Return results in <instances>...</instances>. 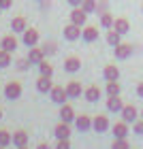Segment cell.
<instances>
[{
    "mask_svg": "<svg viewBox=\"0 0 143 149\" xmlns=\"http://www.w3.org/2000/svg\"><path fill=\"white\" fill-rule=\"evenodd\" d=\"M49 98H51V102H56V104H66L69 92H66V87H62V85H53L51 92H49Z\"/></svg>",
    "mask_w": 143,
    "mask_h": 149,
    "instance_id": "cell-1",
    "label": "cell"
},
{
    "mask_svg": "<svg viewBox=\"0 0 143 149\" xmlns=\"http://www.w3.org/2000/svg\"><path fill=\"white\" fill-rule=\"evenodd\" d=\"M22 96V83L19 81H9L4 85V98L6 100H17Z\"/></svg>",
    "mask_w": 143,
    "mask_h": 149,
    "instance_id": "cell-2",
    "label": "cell"
},
{
    "mask_svg": "<svg viewBox=\"0 0 143 149\" xmlns=\"http://www.w3.org/2000/svg\"><path fill=\"white\" fill-rule=\"evenodd\" d=\"M22 40H24L26 47H34L39 43V30L36 28H26L22 32Z\"/></svg>",
    "mask_w": 143,
    "mask_h": 149,
    "instance_id": "cell-3",
    "label": "cell"
},
{
    "mask_svg": "<svg viewBox=\"0 0 143 149\" xmlns=\"http://www.w3.org/2000/svg\"><path fill=\"white\" fill-rule=\"evenodd\" d=\"M122 119L126 121V124H135V121L139 119V111H137V107H132V104H124V109H122Z\"/></svg>",
    "mask_w": 143,
    "mask_h": 149,
    "instance_id": "cell-4",
    "label": "cell"
},
{
    "mask_svg": "<svg viewBox=\"0 0 143 149\" xmlns=\"http://www.w3.org/2000/svg\"><path fill=\"white\" fill-rule=\"evenodd\" d=\"M113 53L118 60H128L132 56V45L130 43H120L118 47H113Z\"/></svg>",
    "mask_w": 143,
    "mask_h": 149,
    "instance_id": "cell-5",
    "label": "cell"
},
{
    "mask_svg": "<svg viewBox=\"0 0 143 149\" xmlns=\"http://www.w3.org/2000/svg\"><path fill=\"white\" fill-rule=\"evenodd\" d=\"M81 26H77V24H69V26H64V38L66 40H77V38H81Z\"/></svg>",
    "mask_w": 143,
    "mask_h": 149,
    "instance_id": "cell-6",
    "label": "cell"
},
{
    "mask_svg": "<svg viewBox=\"0 0 143 149\" xmlns=\"http://www.w3.org/2000/svg\"><path fill=\"white\" fill-rule=\"evenodd\" d=\"M71 22L83 28V26H86V22H88V13H86L83 9H81V6H75V9L71 11Z\"/></svg>",
    "mask_w": 143,
    "mask_h": 149,
    "instance_id": "cell-7",
    "label": "cell"
},
{
    "mask_svg": "<svg viewBox=\"0 0 143 149\" xmlns=\"http://www.w3.org/2000/svg\"><path fill=\"white\" fill-rule=\"evenodd\" d=\"M26 58L30 60V64H36V66H39V64L43 62L47 56H45V51L41 49V47H36V45H34V47H30V51H28V56H26Z\"/></svg>",
    "mask_w": 143,
    "mask_h": 149,
    "instance_id": "cell-8",
    "label": "cell"
},
{
    "mask_svg": "<svg viewBox=\"0 0 143 149\" xmlns=\"http://www.w3.org/2000/svg\"><path fill=\"white\" fill-rule=\"evenodd\" d=\"M75 128H77L79 132H90V130H92V119H90V115H79V117H75Z\"/></svg>",
    "mask_w": 143,
    "mask_h": 149,
    "instance_id": "cell-9",
    "label": "cell"
},
{
    "mask_svg": "<svg viewBox=\"0 0 143 149\" xmlns=\"http://www.w3.org/2000/svg\"><path fill=\"white\" fill-rule=\"evenodd\" d=\"M92 130H96V132H107V130H109V119H107V115H96V117L92 119Z\"/></svg>",
    "mask_w": 143,
    "mask_h": 149,
    "instance_id": "cell-10",
    "label": "cell"
},
{
    "mask_svg": "<svg viewBox=\"0 0 143 149\" xmlns=\"http://www.w3.org/2000/svg\"><path fill=\"white\" fill-rule=\"evenodd\" d=\"M81 38H83L86 43H94V40H98V28H96V26H83Z\"/></svg>",
    "mask_w": 143,
    "mask_h": 149,
    "instance_id": "cell-11",
    "label": "cell"
},
{
    "mask_svg": "<svg viewBox=\"0 0 143 149\" xmlns=\"http://www.w3.org/2000/svg\"><path fill=\"white\" fill-rule=\"evenodd\" d=\"M58 115H60V119H62V121H66V124L75 121V117H77L71 104H60V113H58Z\"/></svg>",
    "mask_w": 143,
    "mask_h": 149,
    "instance_id": "cell-12",
    "label": "cell"
},
{
    "mask_svg": "<svg viewBox=\"0 0 143 149\" xmlns=\"http://www.w3.org/2000/svg\"><path fill=\"white\" fill-rule=\"evenodd\" d=\"M51 87H53L51 77H45V74H41V77L36 79V90H39L41 94H49V92H51Z\"/></svg>",
    "mask_w": 143,
    "mask_h": 149,
    "instance_id": "cell-13",
    "label": "cell"
},
{
    "mask_svg": "<svg viewBox=\"0 0 143 149\" xmlns=\"http://www.w3.org/2000/svg\"><path fill=\"white\" fill-rule=\"evenodd\" d=\"M122 109H124V102H122L120 96H109V98H107V111H111V113H122Z\"/></svg>",
    "mask_w": 143,
    "mask_h": 149,
    "instance_id": "cell-14",
    "label": "cell"
},
{
    "mask_svg": "<svg viewBox=\"0 0 143 149\" xmlns=\"http://www.w3.org/2000/svg\"><path fill=\"white\" fill-rule=\"evenodd\" d=\"M103 77H105V81H118L120 79V68L115 64H107L103 68Z\"/></svg>",
    "mask_w": 143,
    "mask_h": 149,
    "instance_id": "cell-15",
    "label": "cell"
},
{
    "mask_svg": "<svg viewBox=\"0 0 143 149\" xmlns=\"http://www.w3.org/2000/svg\"><path fill=\"white\" fill-rule=\"evenodd\" d=\"M17 45H19V43H17V38L13 36V34H6L2 40H0V49H4V51H11V53L17 49Z\"/></svg>",
    "mask_w": 143,
    "mask_h": 149,
    "instance_id": "cell-16",
    "label": "cell"
},
{
    "mask_svg": "<svg viewBox=\"0 0 143 149\" xmlns=\"http://www.w3.org/2000/svg\"><path fill=\"white\" fill-rule=\"evenodd\" d=\"M100 94H103V92H100L98 85H90V87L83 90V98L88 100V102H96V100L100 98Z\"/></svg>",
    "mask_w": 143,
    "mask_h": 149,
    "instance_id": "cell-17",
    "label": "cell"
},
{
    "mask_svg": "<svg viewBox=\"0 0 143 149\" xmlns=\"http://www.w3.org/2000/svg\"><path fill=\"white\" fill-rule=\"evenodd\" d=\"M66 92H69V98H81L83 87H81L79 81H69V83H66Z\"/></svg>",
    "mask_w": 143,
    "mask_h": 149,
    "instance_id": "cell-18",
    "label": "cell"
},
{
    "mask_svg": "<svg viewBox=\"0 0 143 149\" xmlns=\"http://www.w3.org/2000/svg\"><path fill=\"white\" fill-rule=\"evenodd\" d=\"M79 68H81V60L77 56H69L64 60V70L66 72H77Z\"/></svg>",
    "mask_w": 143,
    "mask_h": 149,
    "instance_id": "cell-19",
    "label": "cell"
},
{
    "mask_svg": "<svg viewBox=\"0 0 143 149\" xmlns=\"http://www.w3.org/2000/svg\"><path fill=\"white\" fill-rule=\"evenodd\" d=\"M111 130H113V136H115V139H126V136H128V124H126L124 119L118 121V124H113Z\"/></svg>",
    "mask_w": 143,
    "mask_h": 149,
    "instance_id": "cell-20",
    "label": "cell"
},
{
    "mask_svg": "<svg viewBox=\"0 0 143 149\" xmlns=\"http://www.w3.org/2000/svg\"><path fill=\"white\" fill-rule=\"evenodd\" d=\"M28 141H30V136H28V132H26V130L13 132V145H15V147H26V145H28Z\"/></svg>",
    "mask_w": 143,
    "mask_h": 149,
    "instance_id": "cell-21",
    "label": "cell"
},
{
    "mask_svg": "<svg viewBox=\"0 0 143 149\" xmlns=\"http://www.w3.org/2000/svg\"><path fill=\"white\" fill-rule=\"evenodd\" d=\"M53 134H56V139H69V136H71V128H69V124L60 119V124L53 128Z\"/></svg>",
    "mask_w": 143,
    "mask_h": 149,
    "instance_id": "cell-22",
    "label": "cell"
},
{
    "mask_svg": "<svg viewBox=\"0 0 143 149\" xmlns=\"http://www.w3.org/2000/svg\"><path fill=\"white\" fill-rule=\"evenodd\" d=\"M26 28H28V22H26V17H13L11 19V30L13 32H24Z\"/></svg>",
    "mask_w": 143,
    "mask_h": 149,
    "instance_id": "cell-23",
    "label": "cell"
},
{
    "mask_svg": "<svg viewBox=\"0 0 143 149\" xmlns=\"http://www.w3.org/2000/svg\"><path fill=\"white\" fill-rule=\"evenodd\" d=\"M107 43L109 45H111V47H118L120 43H122V34H120V32L118 30H115V28H111V30H107Z\"/></svg>",
    "mask_w": 143,
    "mask_h": 149,
    "instance_id": "cell-24",
    "label": "cell"
},
{
    "mask_svg": "<svg viewBox=\"0 0 143 149\" xmlns=\"http://www.w3.org/2000/svg\"><path fill=\"white\" fill-rule=\"evenodd\" d=\"M113 28L118 30V32H120L122 36H124L126 32L130 30V24H128V19H126V17H118V19H115V22H113Z\"/></svg>",
    "mask_w": 143,
    "mask_h": 149,
    "instance_id": "cell-25",
    "label": "cell"
},
{
    "mask_svg": "<svg viewBox=\"0 0 143 149\" xmlns=\"http://www.w3.org/2000/svg\"><path fill=\"white\" fill-rule=\"evenodd\" d=\"M113 22H115V17L111 15V13H100V26H103L105 30H111L113 28Z\"/></svg>",
    "mask_w": 143,
    "mask_h": 149,
    "instance_id": "cell-26",
    "label": "cell"
},
{
    "mask_svg": "<svg viewBox=\"0 0 143 149\" xmlns=\"http://www.w3.org/2000/svg\"><path fill=\"white\" fill-rule=\"evenodd\" d=\"M13 64V58H11V51H4L0 49V68H6V66Z\"/></svg>",
    "mask_w": 143,
    "mask_h": 149,
    "instance_id": "cell-27",
    "label": "cell"
},
{
    "mask_svg": "<svg viewBox=\"0 0 143 149\" xmlns=\"http://www.w3.org/2000/svg\"><path fill=\"white\" fill-rule=\"evenodd\" d=\"M0 145H2V147L13 145V132H9V130H0Z\"/></svg>",
    "mask_w": 143,
    "mask_h": 149,
    "instance_id": "cell-28",
    "label": "cell"
},
{
    "mask_svg": "<svg viewBox=\"0 0 143 149\" xmlns=\"http://www.w3.org/2000/svg\"><path fill=\"white\" fill-rule=\"evenodd\" d=\"M107 96H120V83L118 81H107Z\"/></svg>",
    "mask_w": 143,
    "mask_h": 149,
    "instance_id": "cell-29",
    "label": "cell"
},
{
    "mask_svg": "<svg viewBox=\"0 0 143 149\" xmlns=\"http://www.w3.org/2000/svg\"><path fill=\"white\" fill-rule=\"evenodd\" d=\"M81 9L86 13H94V11H98V2L96 0H83V2H81Z\"/></svg>",
    "mask_w": 143,
    "mask_h": 149,
    "instance_id": "cell-30",
    "label": "cell"
},
{
    "mask_svg": "<svg viewBox=\"0 0 143 149\" xmlns=\"http://www.w3.org/2000/svg\"><path fill=\"white\" fill-rule=\"evenodd\" d=\"M39 70H41V74H45V77H51L53 74V66L47 62V60H43V62L39 64Z\"/></svg>",
    "mask_w": 143,
    "mask_h": 149,
    "instance_id": "cell-31",
    "label": "cell"
},
{
    "mask_svg": "<svg viewBox=\"0 0 143 149\" xmlns=\"http://www.w3.org/2000/svg\"><path fill=\"white\" fill-rule=\"evenodd\" d=\"M111 149H130V145H128L126 139H115L113 145H111Z\"/></svg>",
    "mask_w": 143,
    "mask_h": 149,
    "instance_id": "cell-32",
    "label": "cell"
},
{
    "mask_svg": "<svg viewBox=\"0 0 143 149\" xmlns=\"http://www.w3.org/2000/svg\"><path fill=\"white\" fill-rule=\"evenodd\" d=\"M17 70H22V72H26V70H28L30 68V60L28 58H22V60H17Z\"/></svg>",
    "mask_w": 143,
    "mask_h": 149,
    "instance_id": "cell-33",
    "label": "cell"
},
{
    "mask_svg": "<svg viewBox=\"0 0 143 149\" xmlns=\"http://www.w3.org/2000/svg\"><path fill=\"white\" fill-rule=\"evenodd\" d=\"M41 49L45 51V56H53V53L58 51V49H56V43H45L43 47H41Z\"/></svg>",
    "mask_w": 143,
    "mask_h": 149,
    "instance_id": "cell-34",
    "label": "cell"
},
{
    "mask_svg": "<svg viewBox=\"0 0 143 149\" xmlns=\"http://www.w3.org/2000/svg\"><path fill=\"white\" fill-rule=\"evenodd\" d=\"M132 132H135V134H139V136L143 134V117H141V119H137V121L132 124Z\"/></svg>",
    "mask_w": 143,
    "mask_h": 149,
    "instance_id": "cell-35",
    "label": "cell"
},
{
    "mask_svg": "<svg viewBox=\"0 0 143 149\" xmlns=\"http://www.w3.org/2000/svg\"><path fill=\"white\" fill-rule=\"evenodd\" d=\"M56 149H71V141L69 139H58Z\"/></svg>",
    "mask_w": 143,
    "mask_h": 149,
    "instance_id": "cell-36",
    "label": "cell"
},
{
    "mask_svg": "<svg viewBox=\"0 0 143 149\" xmlns=\"http://www.w3.org/2000/svg\"><path fill=\"white\" fill-rule=\"evenodd\" d=\"M13 6V0H0V9L6 11V9H11Z\"/></svg>",
    "mask_w": 143,
    "mask_h": 149,
    "instance_id": "cell-37",
    "label": "cell"
},
{
    "mask_svg": "<svg viewBox=\"0 0 143 149\" xmlns=\"http://www.w3.org/2000/svg\"><path fill=\"white\" fill-rule=\"evenodd\" d=\"M81 2H83V0H69L71 6H81Z\"/></svg>",
    "mask_w": 143,
    "mask_h": 149,
    "instance_id": "cell-38",
    "label": "cell"
},
{
    "mask_svg": "<svg viewBox=\"0 0 143 149\" xmlns=\"http://www.w3.org/2000/svg\"><path fill=\"white\" fill-rule=\"evenodd\" d=\"M137 94H139V98H143V83L137 85Z\"/></svg>",
    "mask_w": 143,
    "mask_h": 149,
    "instance_id": "cell-39",
    "label": "cell"
},
{
    "mask_svg": "<svg viewBox=\"0 0 143 149\" xmlns=\"http://www.w3.org/2000/svg\"><path fill=\"white\" fill-rule=\"evenodd\" d=\"M36 149H51V147L47 145V143H39V145H36Z\"/></svg>",
    "mask_w": 143,
    "mask_h": 149,
    "instance_id": "cell-40",
    "label": "cell"
},
{
    "mask_svg": "<svg viewBox=\"0 0 143 149\" xmlns=\"http://www.w3.org/2000/svg\"><path fill=\"white\" fill-rule=\"evenodd\" d=\"M41 6H43V9H49V0H41Z\"/></svg>",
    "mask_w": 143,
    "mask_h": 149,
    "instance_id": "cell-41",
    "label": "cell"
},
{
    "mask_svg": "<svg viewBox=\"0 0 143 149\" xmlns=\"http://www.w3.org/2000/svg\"><path fill=\"white\" fill-rule=\"evenodd\" d=\"M17 149H28V145H26V147H17Z\"/></svg>",
    "mask_w": 143,
    "mask_h": 149,
    "instance_id": "cell-42",
    "label": "cell"
},
{
    "mask_svg": "<svg viewBox=\"0 0 143 149\" xmlns=\"http://www.w3.org/2000/svg\"><path fill=\"white\" fill-rule=\"evenodd\" d=\"M0 119H2V109H0Z\"/></svg>",
    "mask_w": 143,
    "mask_h": 149,
    "instance_id": "cell-43",
    "label": "cell"
},
{
    "mask_svg": "<svg viewBox=\"0 0 143 149\" xmlns=\"http://www.w3.org/2000/svg\"><path fill=\"white\" fill-rule=\"evenodd\" d=\"M141 117H143V109H141Z\"/></svg>",
    "mask_w": 143,
    "mask_h": 149,
    "instance_id": "cell-44",
    "label": "cell"
},
{
    "mask_svg": "<svg viewBox=\"0 0 143 149\" xmlns=\"http://www.w3.org/2000/svg\"><path fill=\"white\" fill-rule=\"evenodd\" d=\"M141 13H143V4H141Z\"/></svg>",
    "mask_w": 143,
    "mask_h": 149,
    "instance_id": "cell-45",
    "label": "cell"
},
{
    "mask_svg": "<svg viewBox=\"0 0 143 149\" xmlns=\"http://www.w3.org/2000/svg\"><path fill=\"white\" fill-rule=\"evenodd\" d=\"M0 15H2V9H0Z\"/></svg>",
    "mask_w": 143,
    "mask_h": 149,
    "instance_id": "cell-46",
    "label": "cell"
},
{
    "mask_svg": "<svg viewBox=\"0 0 143 149\" xmlns=\"http://www.w3.org/2000/svg\"><path fill=\"white\" fill-rule=\"evenodd\" d=\"M0 149H4V147H2V145H0Z\"/></svg>",
    "mask_w": 143,
    "mask_h": 149,
    "instance_id": "cell-47",
    "label": "cell"
},
{
    "mask_svg": "<svg viewBox=\"0 0 143 149\" xmlns=\"http://www.w3.org/2000/svg\"><path fill=\"white\" fill-rule=\"evenodd\" d=\"M36 2H41V0H36Z\"/></svg>",
    "mask_w": 143,
    "mask_h": 149,
    "instance_id": "cell-48",
    "label": "cell"
}]
</instances>
